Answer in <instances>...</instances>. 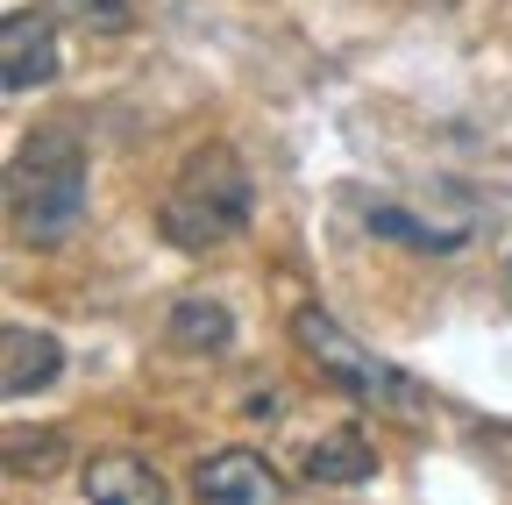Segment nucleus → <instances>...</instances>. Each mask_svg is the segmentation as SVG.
I'll return each mask as SVG.
<instances>
[{"mask_svg":"<svg viewBox=\"0 0 512 505\" xmlns=\"http://www.w3.org/2000/svg\"><path fill=\"white\" fill-rule=\"evenodd\" d=\"M164 342H171L178 356H228L235 313H228L221 299H178V306L164 313Z\"/></svg>","mask_w":512,"mask_h":505,"instance_id":"obj_9","label":"nucleus"},{"mask_svg":"<svg viewBox=\"0 0 512 505\" xmlns=\"http://www.w3.org/2000/svg\"><path fill=\"white\" fill-rule=\"evenodd\" d=\"M57 15L50 8H15L8 22H0V79H8V93H36L57 79Z\"/></svg>","mask_w":512,"mask_h":505,"instance_id":"obj_4","label":"nucleus"},{"mask_svg":"<svg viewBox=\"0 0 512 505\" xmlns=\"http://www.w3.org/2000/svg\"><path fill=\"white\" fill-rule=\"evenodd\" d=\"M192 491L200 498H221V505H278L285 498V477L256 456V449H221L192 470Z\"/></svg>","mask_w":512,"mask_h":505,"instance_id":"obj_5","label":"nucleus"},{"mask_svg":"<svg viewBox=\"0 0 512 505\" xmlns=\"http://www.w3.org/2000/svg\"><path fill=\"white\" fill-rule=\"evenodd\" d=\"M8 221H15V242L29 249H64L86 221V143L79 129H50L22 136L15 164H8Z\"/></svg>","mask_w":512,"mask_h":505,"instance_id":"obj_1","label":"nucleus"},{"mask_svg":"<svg viewBox=\"0 0 512 505\" xmlns=\"http://www.w3.org/2000/svg\"><path fill=\"white\" fill-rule=\"evenodd\" d=\"M8 470H15V477H57V470H64V434H57V427H43V434L15 427V434H8Z\"/></svg>","mask_w":512,"mask_h":505,"instance_id":"obj_10","label":"nucleus"},{"mask_svg":"<svg viewBox=\"0 0 512 505\" xmlns=\"http://www.w3.org/2000/svg\"><path fill=\"white\" fill-rule=\"evenodd\" d=\"M292 342H299V349L320 363V377H328L335 392H349L356 406L392 413V420H427V392L413 385L399 363H384V356H370L356 335H342V321H335L328 306H299V313H292Z\"/></svg>","mask_w":512,"mask_h":505,"instance_id":"obj_3","label":"nucleus"},{"mask_svg":"<svg viewBox=\"0 0 512 505\" xmlns=\"http://www.w3.org/2000/svg\"><path fill=\"white\" fill-rule=\"evenodd\" d=\"M370 235H392V242H413V249H456V235H434L399 207H370Z\"/></svg>","mask_w":512,"mask_h":505,"instance_id":"obj_12","label":"nucleus"},{"mask_svg":"<svg viewBox=\"0 0 512 505\" xmlns=\"http://www.w3.org/2000/svg\"><path fill=\"white\" fill-rule=\"evenodd\" d=\"M79 491H86L93 505H164V498H171V484H164L143 456H128V449L93 456V463L79 470Z\"/></svg>","mask_w":512,"mask_h":505,"instance_id":"obj_7","label":"nucleus"},{"mask_svg":"<svg viewBox=\"0 0 512 505\" xmlns=\"http://www.w3.org/2000/svg\"><path fill=\"white\" fill-rule=\"evenodd\" d=\"M299 477H306V484H328V491H342V484H370V477H377L370 434H363V427H328L320 441H306Z\"/></svg>","mask_w":512,"mask_h":505,"instance_id":"obj_8","label":"nucleus"},{"mask_svg":"<svg viewBox=\"0 0 512 505\" xmlns=\"http://www.w3.org/2000/svg\"><path fill=\"white\" fill-rule=\"evenodd\" d=\"M57 370H64V342H57L50 328H29V321H8V328H0V392H8V399L43 392Z\"/></svg>","mask_w":512,"mask_h":505,"instance_id":"obj_6","label":"nucleus"},{"mask_svg":"<svg viewBox=\"0 0 512 505\" xmlns=\"http://www.w3.org/2000/svg\"><path fill=\"white\" fill-rule=\"evenodd\" d=\"M50 15H64V22H79V29H100V36H114V29H128V0H50Z\"/></svg>","mask_w":512,"mask_h":505,"instance_id":"obj_11","label":"nucleus"},{"mask_svg":"<svg viewBox=\"0 0 512 505\" xmlns=\"http://www.w3.org/2000/svg\"><path fill=\"white\" fill-rule=\"evenodd\" d=\"M249 207H256V185H249V164L228 150V143H200L185 150L171 193H164V242L185 249V257H207V249L235 242L249 228Z\"/></svg>","mask_w":512,"mask_h":505,"instance_id":"obj_2","label":"nucleus"}]
</instances>
